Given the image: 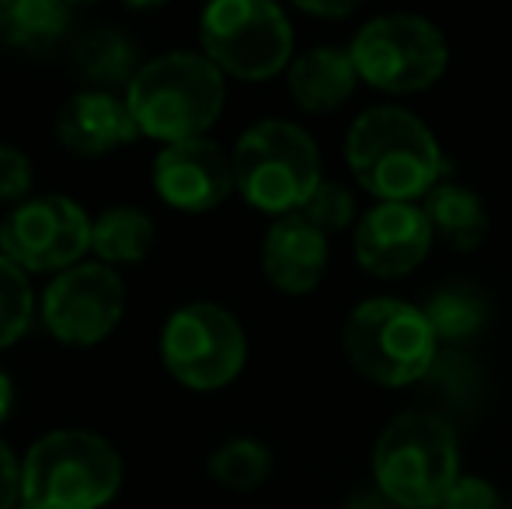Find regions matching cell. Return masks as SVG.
Returning a JSON list of instances; mask_svg holds the SVG:
<instances>
[{
    "label": "cell",
    "instance_id": "27",
    "mask_svg": "<svg viewBox=\"0 0 512 509\" xmlns=\"http://www.w3.org/2000/svg\"><path fill=\"white\" fill-rule=\"evenodd\" d=\"M439 509H506V499L499 496L492 482L478 475H460V482L446 492Z\"/></svg>",
    "mask_w": 512,
    "mask_h": 509
},
{
    "label": "cell",
    "instance_id": "15",
    "mask_svg": "<svg viewBox=\"0 0 512 509\" xmlns=\"http://www.w3.org/2000/svg\"><path fill=\"white\" fill-rule=\"evenodd\" d=\"M324 269H328V234H321L300 213L279 217L265 231L262 272L279 293L304 297V293L317 290Z\"/></svg>",
    "mask_w": 512,
    "mask_h": 509
},
{
    "label": "cell",
    "instance_id": "8",
    "mask_svg": "<svg viewBox=\"0 0 512 509\" xmlns=\"http://www.w3.org/2000/svg\"><path fill=\"white\" fill-rule=\"evenodd\" d=\"M356 70L366 84L387 95H415L446 74L450 46L436 21L411 11L370 18L349 46Z\"/></svg>",
    "mask_w": 512,
    "mask_h": 509
},
{
    "label": "cell",
    "instance_id": "20",
    "mask_svg": "<svg viewBox=\"0 0 512 509\" xmlns=\"http://www.w3.org/2000/svg\"><path fill=\"white\" fill-rule=\"evenodd\" d=\"M154 245V220L140 206H108L91 227V252L102 265H136Z\"/></svg>",
    "mask_w": 512,
    "mask_h": 509
},
{
    "label": "cell",
    "instance_id": "5",
    "mask_svg": "<svg viewBox=\"0 0 512 509\" xmlns=\"http://www.w3.org/2000/svg\"><path fill=\"white\" fill-rule=\"evenodd\" d=\"M230 161H234V185L244 203L276 217L300 213L324 182L321 150L314 136L286 119H262L248 126Z\"/></svg>",
    "mask_w": 512,
    "mask_h": 509
},
{
    "label": "cell",
    "instance_id": "4",
    "mask_svg": "<svg viewBox=\"0 0 512 509\" xmlns=\"http://www.w3.org/2000/svg\"><path fill=\"white\" fill-rule=\"evenodd\" d=\"M122 489V457L91 429H53L21 461V503L35 509H105Z\"/></svg>",
    "mask_w": 512,
    "mask_h": 509
},
{
    "label": "cell",
    "instance_id": "13",
    "mask_svg": "<svg viewBox=\"0 0 512 509\" xmlns=\"http://www.w3.org/2000/svg\"><path fill=\"white\" fill-rule=\"evenodd\" d=\"M154 189L182 213H209L237 189L234 161L213 140H185L154 157Z\"/></svg>",
    "mask_w": 512,
    "mask_h": 509
},
{
    "label": "cell",
    "instance_id": "7",
    "mask_svg": "<svg viewBox=\"0 0 512 509\" xmlns=\"http://www.w3.org/2000/svg\"><path fill=\"white\" fill-rule=\"evenodd\" d=\"M203 56L237 81H269L293 63V25L272 0H213L199 18Z\"/></svg>",
    "mask_w": 512,
    "mask_h": 509
},
{
    "label": "cell",
    "instance_id": "22",
    "mask_svg": "<svg viewBox=\"0 0 512 509\" xmlns=\"http://www.w3.org/2000/svg\"><path fill=\"white\" fill-rule=\"evenodd\" d=\"M272 450L265 447L255 436H234V440L220 443V447L209 454L206 471L216 485L230 492H251L258 485L269 482L272 475Z\"/></svg>",
    "mask_w": 512,
    "mask_h": 509
},
{
    "label": "cell",
    "instance_id": "32",
    "mask_svg": "<svg viewBox=\"0 0 512 509\" xmlns=\"http://www.w3.org/2000/svg\"><path fill=\"white\" fill-rule=\"evenodd\" d=\"M21 509H35V506H25V503H21Z\"/></svg>",
    "mask_w": 512,
    "mask_h": 509
},
{
    "label": "cell",
    "instance_id": "9",
    "mask_svg": "<svg viewBox=\"0 0 512 509\" xmlns=\"http://www.w3.org/2000/svg\"><path fill=\"white\" fill-rule=\"evenodd\" d=\"M161 360L189 391H220L241 377L248 363V335L227 307L192 300L164 321Z\"/></svg>",
    "mask_w": 512,
    "mask_h": 509
},
{
    "label": "cell",
    "instance_id": "25",
    "mask_svg": "<svg viewBox=\"0 0 512 509\" xmlns=\"http://www.w3.org/2000/svg\"><path fill=\"white\" fill-rule=\"evenodd\" d=\"M300 217L310 220L321 234H338V231H345V227H352V220H356V196H352L345 185L324 178L314 189V196L304 203Z\"/></svg>",
    "mask_w": 512,
    "mask_h": 509
},
{
    "label": "cell",
    "instance_id": "31",
    "mask_svg": "<svg viewBox=\"0 0 512 509\" xmlns=\"http://www.w3.org/2000/svg\"><path fill=\"white\" fill-rule=\"evenodd\" d=\"M11 408H14V384H11V377H7L4 370H0V426L7 422Z\"/></svg>",
    "mask_w": 512,
    "mask_h": 509
},
{
    "label": "cell",
    "instance_id": "14",
    "mask_svg": "<svg viewBox=\"0 0 512 509\" xmlns=\"http://www.w3.org/2000/svg\"><path fill=\"white\" fill-rule=\"evenodd\" d=\"M56 136L70 154L102 157L119 147H129L140 136V129H136L126 98L88 88L63 102L60 116H56Z\"/></svg>",
    "mask_w": 512,
    "mask_h": 509
},
{
    "label": "cell",
    "instance_id": "33",
    "mask_svg": "<svg viewBox=\"0 0 512 509\" xmlns=\"http://www.w3.org/2000/svg\"><path fill=\"white\" fill-rule=\"evenodd\" d=\"M509 509H512V499H509Z\"/></svg>",
    "mask_w": 512,
    "mask_h": 509
},
{
    "label": "cell",
    "instance_id": "3",
    "mask_svg": "<svg viewBox=\"0 0 512 509\" xmlns=\"http://www.w3.org/2000/svg\"><path fill=\"white\" fill-rule=\"evenodd\" d=\"M373 478L398 509H439L460 482V440L450 419L425 408L398 412L377 436Z\"/></svg>",
    "mask_w": 512,
    "mask_h": 509
},
{
    "label": "cell",
    "instance_id": "26",
    "mask_svg": "<svg viewBox=\"0 0 512 509\" xmlns=\"http://www.w3.org/2000/svg\"><path fill=\"white\" fill-rule=\"evenodd\" d=\"M32 185H35V171L28 154L0 143V203L21 206L25 199H32Z\"/></svg>",
    "mask_w": 512,
    "mask_h": 509
},
{
    "label": "cell",
    "instance_id": "1",
    "mask_svg": "<svg viewBox=\"0 0 512 509\" xmlns=\"http://www.w3.org/2000/svg\"><path fill=\"white\" fill-rule=\"evenodd\" d=\"M345 161L377 203H415L450 171L436 133L398 105L359 112L345 136Z\"/></svg>",
    "mask_w": 512,
    "mask_h": 509
},
{
    "label": "cell",
    "instance_id": "17",
    "mask_svg": "<svg viewBox=\"0 0 512 509\" xmlns=\"http://www.w3.org/2000/svg\"><path fill=\"white\" fill-rule=\"evenodd\" d=\"M74 67L88 84H95V91H126L133 84V77L140 74V49L129 39L122 28L115 25H98L77 39L74 46Z\"/></svg>",
    "mask_w": 512,
    "mask_h": 509
},
{
    "label": "cell",
    "instance_id": "6",
    "mask_svg": "<svg viewBox=\"0 0 512 509\" xmlns=\"http://www.w3.org/2000/svg\"><path fill=\"white\" fill-rule=\"evenodd\" d=\"M342 349L366 381L408 387L429 377L443 346L422 307L398 297H370L345 318Z\"/></svg>",
    "mask_w": 512,
    "mask_h": 509
},
{
    "label": "cell",
    "instance_id": "28",
    "mask_svg": "<svg viewBox=\"0 0 512 509\" xmlns=\"http://www.w3.org/2000/svg\"><path fill=\"white\" fill-rule=\"evenodd\" d=\"M0 509H21V461L0 440Z\"/></svg>",
    "mask_w": 512,
    "mask_h": 509
},
{
    "label": "cell",
    "instance_id": "21",
    "mask_svg": "<svg viewBox=\"0 0 512 509\" xmlns=\"http://www.w3.org/2000/svg\"><path fill=\"white\" fill-rule=\"evenodd\" d=\"M422 311H425V321L432 325V332H436L439 346L457 349L485 328L488 297L471 283H450L432 293Z\"/></svg>",
    "mask_w": 512,
    "mask_h": 509
},
{
    "label": "cell",
    "instance_id": "30",
    "mask_svg": "<svg viewBox=\"0 0 512 509\" xmlns=\"http://www.w3.org/2000/svg\"><path fill=\"white\" fill-rule=\"evenodd\" d=\"M345 509H398V506H394L384 492H359V496L349 499Z\"/></svg>",
    "mask_w": 512,
    "mask_h": 509
},
{
    "label": "cell",
    "instance_id": "11",
    "mask_svg": "<svg viewBox=\"0 0 512 509\" xmlns=\"http://www.w3.org/2000/svg\"><path fill=\"white\" fill-rule=\"evenodd\" d=\"M39 314L56 342L91 349L119 328L126 314V283L112 265L81 262L46 286Z\"/></svg>",
    "mask_w": 512,
    "mask_h": 509
},
{
    "label": "cell",
    "instance_id": "16",
    "mask_svg": "<svg viewBox=\"0 0 512 509\" xmlns=\"http://www.w3.org/2000/svg\"><path fill=\"white\" fill-rule=\"evenodd\" d=\"M359 81L363 77L356 70V60L342 46H314L307 53L293 56L290 70H286L293 102L307 112H317V116L335 112L338 105L349 102Z\"/></svg>",
    "mask_w": 512,
    "mask_h": 509
},
{
    "label": "cell",
    "instance_id": "29",
    "mask_svg": "<svg viewBox=\"0 0 512 509\" xmlns=\"http://www.w3.org/2000/svg\"><path fill=\"white\" fill-rule=\"evenodd\" d=\"M297 7L314 18H349L356 11V0H300Z\"/></svg>",
    "mask_w": 512,
    "mask_h": 509
},
{
    "label": "cell",
    "instance_id": "10",
    "mask_svg": "<svg viewBox=\"0 0 512 509\" xmlns=\"http://www.w3.org/2000/svg\"><path fill=\"white\" fill-rule=\"evenodd\" d=\"M95 220L70 196L46 192L14 206L0 224V255L25 272H67L91 252Z\"/></svg>",
    "mask_w": 512,
    "mask_h": 509
},
{
    "label": "cell",
    "instance_id": "12",
    "mask_svg": "<svg viewBox=\"0 0 512 509\" xmlns=\"http://www.w3.org/2000/svg\"><path fill=\"white\" fill-rule=\"evenodd\" d=\"M432 224L418 203H373L352 234L356 262L370 276H408L432 248Z\"/></svg>",
    "mask_w": 512,
    "mask_h": 509
},
{
    "label": "cell",
    "instance_id": "23",
    "mask_svg": "<svg viewBox=\"0 0 512 509\" xmlns=\"http://www.w3.org/2000/svg\"><path fill=\"white\" fill-rule=\"evenodd\" d=\"M35 314V293L28 272L0 255V349H11L28 332Z\"/></svg>",
    "mask_w": 512,
    "mask_h": 509
},
{
    "label": "cell",
    "instance_id": "2",
    "mask_svg": "<svg viewBox=\"0 0 512 509\" xmlns=\"http://www.w3.org/2000/svg\"><path fill=\"white\" fill-rule=\"evenodd\" d=\"M122 98L133 112L140 136L171 147V143L203 140L206 129L220 119L227 84L220 67L209 63L203 53L175 49L143 63Z\"/></svg>",
    "mask_w": 512,
    "mask_h": 509
},
{
    "label": "cell",
    "instance_id": "18",
    "mask_svg": "<svg viewBox=\"0 0 512 509\" xmlns=\"http://www.w3.org/2000/svg\"><path fill=\"white\" fill-rule=\"evenodd\" d=\"M74 7L63 0H0V42L18 53L46 56L70 32Z\"/></svg>",
    "mask_w": 512,
    "mask_h": 509
},
{
    "label": "cell",
    "instance_id": "24",
    "mask_svg": "<svg viewBox=\"0 0 512 509\" xmlns=\"http://www.w3.org/2000/svg\"><path fill=\"white\" fill-rule=\"evenodd\" d=\"M425 381L457 408H471V405H478V398H481V374L471 356L460 353V349H439L436 363H432Z\"/></svg>",
    "mask_w": 512,
    "mask_h": 509
},
{
    "label": "cell",
    "instance_id": "19",
    "mask_svg": "<svg viewBox=\"0 0 512 509\" xmlns=\"http://www.w3.org/2000/svg\"><path fill=\"white\" fill-rule=\"evenodd\" d=\"M425 217L432 224V234L453 245L457 252H471L488 234V210L481 196L467 185L439 182L422 203Z\"/></svg>",
    "mask_w": 512,
    "mask_h": 509
}]
</instances>
